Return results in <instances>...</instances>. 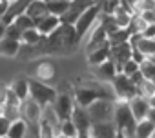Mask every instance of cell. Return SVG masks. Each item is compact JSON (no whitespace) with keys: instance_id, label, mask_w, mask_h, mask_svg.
I'll return each mask as SVG.
<instances>
[{"instance_id":"1","label":"cell","mask_w":155,"mask_h":138,"mask_svg":"<svg viewBox=\"0 0 155 138\" xmlns=\"http://www.w3.org/2000/svg\"><path fill=\"white\" fill-rule=\"evenodd\" d=\"M81 36L77 35L75 26H68V24H60V27L57 31H53L49 36H44V49L46 51H53V53H66L77 47Z\"/></svg>"},{"instance_id":"2","label":"cell","mask_w":155,"mask_h":138,"mask_svg":"<svg viewBox=\"0 0 155 138\" xmlns=\"http://www.w3.org/2000/svg\"><path fill=\"white\" fill-rule=\"evenodd\" d=\"M113 122L117 125V129L120 133H124L128 138L135 136V129H137V118L133 116V111L130 107V102H119L115 107V116Z\"/></svg>"},{"instance_id":"3","label":"cell","mask_w":155,"mask_h":138,"mask_svg":"<svg viewBox=\"0 0 155 138\" xmlns=\"http://www.w3.org/2000/svg\"><path fill=\"white\" fill-rule=\"evenodd\" d=\"M57 96H58V93L51 86H48L46 82H40L37 78L29 80V98H33L42 109L48 107V105H53Z\"/></svg>"},{"instance_id":"4","label":"cell","mask_w":155,"mask_h":138,"mask_svg":"<svg viewBox=\"0 0 155 138\" xmlns=\"http://www.w3.org/2000/svg\"><path fill=\"white\" fill-rule=\"evenodd\" d=\"M115 107L117 104H113L110 98H99L97 102H93L88 107L91 124H101V122H113L115 116Z\"/></svg>"},{"instance_id":"5","label":"cell","mask_w":155,"mask_h":138,"mask_svg":"<svg viewBox=\"0 0 155 138\" xmlns=\"http://www.w3.org/2000/svg\"><path fill=\"white\" fill-rule=\"evenodd\" d=\"M111 87L115 91V96L119 102H130L131 98H135L139 95V89H137V84L126 77L124 73H119L115 77V80L111 82Z\"/></svg>"},{"instance_id":"6","label":"cell","mask_w":155,"mask_h":138,"mask_svg":"<svg viewBox=\"0 0 155 138\" xmlns=\"http://www.w3.org/2000/svg\"><path fill=\"white\" fill-rule=\"evenodd\" d=\"M101 13H102V8H101V4L97 2L95 6H91L90 9H86L84 13H82V17L77 20V24H75V31H77V35H79L81 38H84L88 33H90V29H93L99 22V18H101Z\"/></svg>"},{"instance_id":"7","label":"cell","mask_w":155,"mask_h":138,"mask_svg":"<svg viewBox=\"0 0 155 138\" xmlns=\"http://www.w3.org/2000/svg\"><path fill=\"white\" fill-rule=\"evenodd\" d=\"M99 98H108L106 91L101 86H82L75 89V102L81 107H90L93 102H97Z\"/></svg>"},{"instance_id":"8","label":"cell","mask_w":155,"mask_h":138,"mask_svg":"<svg viewBox=\"0 0 155 138\" xmlns=\"http://www.w3.org/2000/svg\"><path fill=\"white\" fill-rule=\"evenodd\" d=\"M95 4H97V0H73V2H69L68 11L60 17V22L68 24V26H75L77 20L82 17V13Z\"/></svg>"},{"instance_id":"9","label":"cell","mask_w":155,"mask_h":138,"mask_svg":"<svg viewBox=\"0 0 155 138\" xmlns=\"http://www.w3.org/2000/svg\"><path fill=\"white\" fill-rule=\"evenodd\" d=\"M75 105H77L75 98L71 95H68V93H62V95L57 96V100L53 104V109H55L58 120L60 122H66V120H71L73 111H75Z\"/></svg>"},{"instance_id":"10","label":"cell","mask_w":155,"mask_h":138,"mask_svg":"<svg viewBox=\"0 0 155 138\" xmlns=\"http://www.w3.org/2000/svg\"><path fill=\"white\" fill-rule=\"evenodd\" d=\"M22 118L28 122L29 127L38 129L40 118H42V107L33 98H28L26 102H22Z\"/></svg>"},{"instance_id":"11","label":"cell","mask_w":155,"mask_h":138,"mask_svg":"<svg viewBox=\"0 0 155 138\" xmlns=\"http://www.w3.org/2000/svg\"><path fill=\"white\" fill-rule=\"evenodd\" d=\"M131 44L130 42H124V44H117V45H111L110 49V60L115 62L117 69H119V73H122V67L128 60H131Z\"/></svg>"},{"instance_id":"12","label":"cell","mask_w":155,"mask_h":138,"mask_svg":"<svg viewBox=\"0 0 155 138\" xmlns=\"http://www.w3.org/2000/svg\"><path fill=\"white\" fill-rule=\"evenodd\" d=\"M33 2V0H15V2H11L9 4V9H8V13L4 15V18L0 20L4 26H9V24H13L18 17H22L26 11H28V8H29V4Z\"/></svg>"},{"instance_id":"13","label":"cell","mask_w":155,"mask_h":138,"mask_svg":"<svg viewBox=\"0 0 155 138\" xmlns=\"http://www.w3.org/2000/svg\"><path fill=\"white\" fill-rule=\"evenodd\" d=\"M106 44H110V35H108V31L104 29V26L99 22V24L93 27V31H91V36H90V42H88L86 51L91 53V51H95V49H99V47H102V45H106Z\"/></svg>"},{"instance_id":"14","label":"cell","mask_w":155,"mask_h":138,"mask_svg":"<svg viewBox=\"0 0 155 138\" xmlns=\"http://www.w3.org/2000/svg\"><path fill=\"white\" fill-rule=\"evenodd\" d=\"M60 18L58 17H55V15H51V13H48L46 17H42L40 20H37L35 22V27L38 29V33L42 35V36H49L53 31H57L58 27H60Z\"/></svg>"},{"instance_id":"15","label":"cell","mask_w":155,"mask_h":138,"mask_svg":"<svg viewBox=\"0 0 155 138\" xmlns=\"http://www.w3.org/2000/svg\"><path fill=\"white\" fill-rule=\"evenodd\" d=\"M75 127L79 129V133H84V131H91V118H90V113L86 107H81V105H75V111H73V116H71Z\"/></svg>"},{"instance_id":"16","label":"cell","mask_w":155,"mask_h":138,"mask_svg":"<svg viewBox=\"0 0 155 138\" xmlns=\"http://www.w3.org/2000/svg\"><path fill=\"white\" fill-rule=\"evenodd\" d=\"M90 133L93 138H115L119 129L115 122H101V124H93Z\"/></svg>"},{"instance_id":"17","label":"cell","mask_w":155,"mask_h":138,"mask_svg":"<svg viewBox=\"0 0 155 138\" xmlns=\"http://www.w3.org/2000/svg\"><path fill=\"white\" fill-rule=\"evenodd\" d=\"M130 107H131L133 116L137 118V122H140V120L148 118V113H150V100L137 95L135 98L130 100Z\"/></svg>"},{"instance_id":"18","label":"cell","mask_w":155,"mask_h":138,"mask_svg":"<svg viewBox=\"0 0 155 138\" xmlns=\"http://www.w3.org/2000/svg\"><path fill=\"white\" fill-rule=\"evenodd\" d=\"M95 73H97V77H99L101 80H104V82H113L115 77L119 75V69H117V65H115L113 60H106L104 64H101V65L95 67Z\"/></svg>"},{"instance_id":"19","label":"cell","mask_w":155,"mask_h":138,"mask_svg":"<svg viewBox=\"0 0 155 138\" xmlns=\"http://www.w3.org/2000/svg\"><path fill=\"white\" fill-rule=\"evenodd\" d=\"M20 44H22L20 40L4 36L2 40H0V55H2V56H9V58L17 56L18 51H20Z\"/></svg>"},{"instance_id":"20","label":"cell","mask_w":155,"mask_h":138,"mask_svg":"<svg viewBox=\"0 0 155 138\" xmlns=\"http://www.w3.org/2000/svg\"><path fill=\"white\" fill-rule=\"evenodd\" d=\"M35 77H37V80H40V82H49V80L55 77V65H53L49 60L38 62V65H37V69H35Z\"/></svg>"},{"instance_id":"21","label":"cell","mask_w":155,"mask_h":138,"mask_svg":"<svg viewBox=\"0 0 155 138\" xmlns=\"http://www.w3.org/2000/svg\"><path fill=\"white\" fill-rule=\"evenodd\" d=\"M110 49H111V45L106 44V45H102V47H99V49L88 53V62H90L91 65H95V67L101 65V64H104L106 60H110Z\"/></svg>"},{"instance_id":"22","label":"cell","mask_w":155,"mask_h":138,"mask_svg":"<svg viewBox=\"0 0 155 138\" xmlns=\"http://www.w3.org/2000/svg\"><path fill=\"white\" fill-rule=\"evenodd\" d=\"M48 13H49L48 11V4L44 2V0H33V2L29 4V8H28V11H26V15L31 17L35 22L40 20L42 17H46Z\"/></svg>"},{"instance_id":"23","label":"cell","mask_w":155,"mask_h":138,"mask_svg":"<svg viewBox=\"0 0 155 138\" xmlns=\"http://www.w3.org/2000/svg\"><path fill=\"white\" fill-rule=\"evenodd\" d=\"M153 136H155V122H151L148 118L137 122V129H135L133 138H153Z\"/></svg>"},{"instance_id":"24","label":"cell","mask_w":155,"mask_h":138,"mask_svg":"<svg viewBox=\"0 0 155 138\" xmlns=\"http://www.w3.org/2000/svg\"><path fill=\"white\" fill-rule=\"evenodd\" d=\"M9 89H11L22 102H26V100L29 98V80H28V78H17V80L9 86Z\"/></svg>"},{"instance_id":"25","label":"cell","mask_w":155,"mask_h":138,"mask_svg":"<svg viewBox=\"0 0 155 138\" xmlns=\"http://www.w3.org/2000/svg\"><path fill=\"white\" fill-rule=\"evenodd\" d=\"M28 131H29V125H28V122H26L24 118L15 120V122H11V127H9L8 138H26Z\"/></svg>"},{"instance_id":"26","label":"cell","mask_w":155,"mask_h":138,"mask_svg":"<svg viewBox=\"0 0 155 138\" xmlns=\"http://www.w3.org/2000/svg\"><path fill=\"white\" fill-rule=\"evenodd\" d=\"M20 42H22V44H26V45H40V44L44 42V36L38 33V29H37V27H33V29H28V31H24V33H22Z\"/></svg>"},{"instance_id":"27","label":"cell","mask_w":155,"mask_h":138,"mask_svg":"<svg viewBox=\"0 0 155 138\" xmlns=\"http://www.w3.org/2000/svg\"><path fill=\"white\" fill-rule=\"evenodd\" d=\"M69 8V2H66V0H51V2H48V11L55 17H62Z\"/></svg>"},{"instance_id":"28","label":"cell","mask_w":155,"mask_h":138,"mask_svg":"<svg viewBox=\"0 0 155 138\" xmlns=\"http://www.w3.org/2000/svg\"><path fill=\"white\" fill-rule=\"evenodd\" d=\"M137 89H139V96H144V98H153L155 96V82L153 80H142L139 86H137Z\"/></svg>"},{"instance_id":"29","label":"cell","mask_w":155,"mask_h":138,"mask_svg":"<svg viewBox=\"0 0 155 138\" xmlns=\"http://www.w3.org/2000/svg\"><path fill=\"white\" fill-rule=\"evenodd\" d=\"M130 31L128 29H117L115 33L110 35V45H117V44H124L130 42Z\"/></svg>"},{"instance_id":"30","label":"cell","mask_w":155,"mask_h":138,"mask_svg":"<svg viewBox=\"0 0 155 138\" xmlns=\"http://www.w3.org/2000/svg\"><path fill=\"white\" fill-rule=\"evenodd\" d=\"M140 75L146 78V80H153L155 82V64L151 58H148L146 62L140 64Z\"/></svg>"},{"instance_id":"31","label":"cell","mask_w":155,"mask_h":138,"mask_svg":"<svg viewBox=\"0 0 155 138\" xmlns=\"http://www.w3.org/2000/svg\"><path fill=\"white\" fill-rule=\"evenodd\" d=\"M60 134H64L68 138H77L79 136V129L75 127L73 120H66V122L60 124Z\"/></svg>"},{"instance_id":"32","label":"cell","mask_w":155,"mask_h":138,"mask_svg":"<svg viewBox=\"0 0 155 138\" xmlns=\"http://www.w3.org/2000/svg\"><path fill=\"white\" fill-rule=\"evenodd\" d=\"M155 9V0H137L135 4V15H140L144 11H153Z\"/></svg>"},{"instance_id":"33","label":"cell","mask_w":155,"mask_h":138,"mask_svg":"<svg viewBox=\"0 0 155 138\" xmlns=\"http://www.w3.org/2000/svg\"><path fill=\"white\" fill-rule=\"evenodd\" d=\"M15 24H17L22 31H28V29H33V27H35V20H33L31 17H28L26 13H24L22 17H18V18L15 20Z\"/></svg>"},{"instance_id":"34","label":"cell","mask_w":155,"mask_h":138,"mask_svg":"<svg viewBox=\"0 0 155 138\" xmlns=\"http://www.w3.org/2000/svg\"><path fill=\"white\" fill-rule=\"evenodd\" d=\"M140 71V65L131 58V60H128L126 64H124V67H122V73L126 75V77H133V75H137Z\"/></svg>"},{"instance_id":"35","label":"cell","mask_w":155,"mask_h":138,"mask_svg":"<svg viewBox=\"0 0 155 138\" xmlns=\"http://www.w3.org/2000/svg\"><path fill=\"white\" fill-rule=\"evenodd\" d=\"M22 29L13 22V24H9V26H6V36L8 38H15V40H20L22 38Z\"/></svg>"},{"instance_id":"36","label":"cell","mask_w":155,"mask_h":138,"mask_svg":"<svg viewBox=\"0 0 155 138\" xmlns=\"http://www.w3.org/2000/svg\"><path fill=\"white\" fill-rule=\"evenodd\" d=\"M9 127H11V120L6 116H0V138H8Z\"/></svg>"},{"instance_id":"37","label":"cell","mask_w":155,"mask_h":138,"mask_svg":"<svg viewBox=\"0 0 155 138\" xmlns=\"http://www.w3.org/2000/svg\"><path fill=\"white\" fill-rule=\"evenodd\" d=\"M131 58H133V60H135L139 65H140L142 62H146V60H148V56H146V55H142V53H140L137 47H133V51H131Z\"/></svg>"},{"instance_id":"38","label":"cell","mask_w":155,"mask_h":138,"mask_svg":"<svg viewBox=\"0 0 155 138\" xmlns=\"http://www.w3.org/2000/svg\"><path fill=\"white\" fill-rule=\"evenodd\" d=\"M9 0H0V20L4 18V15L8 13V9H9Z\"/></svg>"},{"instance_id":"39","label":"cell","mask_w":155,"mask_h":138,"mask_svg":"<svg viewBox=\"0 0 155 138\" xmlns=\"http://www.w3.org/2000/svg\"><path fill=\"white\" fill-rule=\"evenodd\" d=\"M8 89H9V87H6V86H2V84H0V105H4V104H6Z\"/></svg>"},{"instance_id":"40","label":"cell","mask_w":155,"mask_h":138,"mask_svg":"<svg viewBox=\"0 0 155 138\" xmlns=\"http://www.w3.org/2000/svg\"><path fill=\"white\" fill-rule=\"evenodd\" d=\"M148 120L155 122V107H150V113H148Z\"/></svg>"},{"instance_id":"41","label":"cell","mask_w":155,"mask_h":138,"mask_svg":"<svg viewBox=\"0 0 155 138\" xmlns=\"http://www.w3.org/2000/svg\"><path fill=\"white\" fill-rule=\"evenodd\" d=\"M77 138H93V136H91L90 131H84V133H79V136H77Z\"/></svg>"},{"instance_id":"42","label":"cell","mask_w":155,"mask_h":138,"mask_svg":"<svg viewBox=\"0 0 155 138\" xmlns=\"http://www.w3.org/2000/svg\"><path fill=\"white\" fill-rule=\"evenodd\" d=\"M115 138H128V136H126V134H124V133H120V131H119V133H117V136H115Z\"/></svg>"},{"instance_id":"43","label":"cell","mask_w":155,"mask_h":138,"mask_svg":"<svg viewBox=\"0 0 155 138\" xmlns=\"http://www.w3.org/2000/svg\"><path fill=\"white\" fill-rule=\"evenodd\" d=\"M0 116H4V105H0Z\"/></svg>"},{"instance_id":"44","label":"cell","mask_w":155,"mask_h":138,"mask_svg":"<svg viewBox=\"0 0 155 138\" xmlns=\"http://www.w3.org/2000/svg\"><path fill=\"white\" fill-rule=\"evenodd\" d=\"M57 138H68V136H64V134H60V133H58V134H57Z\"/></svg>"},{"instance_id":"45","label":"cell","mask_w":155,"mask_h":138,"mask_svg":"<svg viewBox=\"0 0 155 138\" xmlns=\"http://www.w3.org/2000/svg\"><path fill=\"white\" fill-rule=\"evenodd\" d=\"M151 60H153V64H155V56H151Z\"/></svg>"},{"instance_id":"46","label":"cell","mask_w":155,"mask_h":138,"mask_svg":"<svg viewBox=\"0 0 155 138\" xmlns=\"http://www.w3.org/2000/svg\"><path fill=\"white\" fill-rule=\"evenodd\" d=\"M66 2H73V0H66Z\"/></svg>"},{"instance_id":"47","label":"cell","mask_w":155,"mask_h":138,"mask_svg":"<svg viewBox=\"0 0 155 138\" xmlns=\"http://www.w3.org/2000/svg\"><path fill=\"white\" fill-rule=\"evenodd\" d=\"M9 2H15V0H9Z\"/></svg>"},{"instance_id":"48","label":"cell","mask_w":155,"mask_h":138,"mask_svg":"<svg viewBox=\"0 0 155 138\" xmlns=\"http://www.w3.org/2000/svg\"><path fill=\"white\" fill-rule=\"evenodd\" d=\"M153 138H155V136H153Z\"/></svg>"}]
</instances>
